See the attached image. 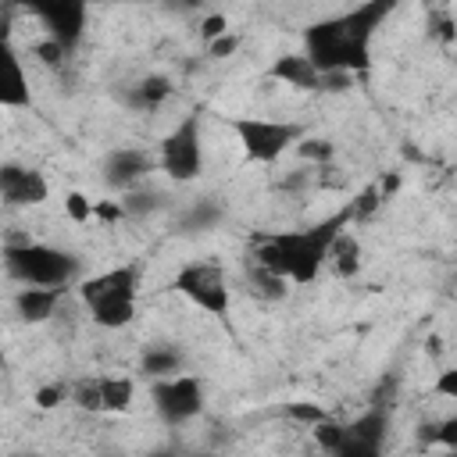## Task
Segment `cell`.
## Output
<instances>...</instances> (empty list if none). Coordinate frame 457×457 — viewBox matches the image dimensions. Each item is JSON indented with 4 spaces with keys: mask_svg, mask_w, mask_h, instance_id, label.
<instances>
[{
    "mask_svg": "<svg viewBox=\"0 0 457 457\" xmlns=\"http://www.w3.org/2000/svg\"><path fill=\"white\" fill-rule=\"evenodd\" d=\"M439 443H443L446 450H457V418L439 421Z\"/></svg>",
    "mask_w": 457,
    "mask_h": 457,
    "instance_id": "836d02e7",
    "label": "cell"
},
{
    "mask_svg": "<svg viewBox=\"0 0 457 457\" xmlns=\"http://www.w3.org/2000/svg\"><path fill=\"white\" fill-rule=\"evenodd\" d=\"M100 400L107 414H125L136 400V382L129 375H104L100 378Z\"/></svg>",
    "mask_w": 457,
    "mask_h": 457,
    "instance_id": "d6986e66",
    "label": "cell"
},
{
    "mask_svg": "<svg viewBox=\"0 0 457 457\" xmlns=\"http://www.w3.org/2000/svg\"><path fill=\"white\" fill-rule=\"evenodd\" d=\"M68 289H43V286H21L14 293V311L25 325H43L57 314L61 300H64Z\"/></svg>",
    "mask_w": 457,
    "mask_h": 457,
    "instance_id": "4fadbf2b",
    "label": "cell"
},
{
    "mask_svg": "<svg viewBox=\"0 0 457 457\" xmlns=\"http://www.w3.org/2000/svg\"><path fill=\"white\" fill-rule=\"evenodd\" d=\"M432 393H439L446 400H457V368H443L439 378L432 382Z\"/></svg>",
    "mask_w": 457,
    "mask_h": 457,
    "instance_id": "1f68e13d",
    "label": "cell"
},
{
    "mask_svg": "<svg viewBox=\"0 0 457 457\" xmlns=\"http://www.w3.org/2000/svg\"><path fill=\"white\" fill-rule=\"evenodd\" d=\"M321 89H328V93L350 89V75L346 71H328V75H321Z\"/></svg>",
    "mask_w": 457,
    "mask_h": 457,
    "instance_id": "d6a6232c",
    "label": "cell"
},
{
    "mask_svg": "<svg viewBox=\"0 0 457 457\" xmlns=\"http://www.w3.org/2000/svg\"><path fill=\"white\" fill-rule=\"evenodd\" d=\"M282 414H286L289 421L303 425V428H311V425H318V421L328 418V411H325L321 403H314V400H289V403H282Z\"/></svg>",
    "mask_w": 457,
    "mask_h": 457,
    "instance_id": "603a6c76",
    "label": "cell"
},
{
    "mask_svg": "<svg viewBox=\"0 0 457 457\" xmlns=\"http://www.w3.org/2000/svg\"><path fill=\"white\" fill-rule=\"evenodd\" d=\"M228 129L236 132V139L243 146V157L250 164H275L286 150H293L303 139V125L275 121V118H257V114L228 118Z\"/></svg>",
    "mask_w": 457,
    "mask_h": 457,
    "instance_id": "5b68a950",
    "label": "cell"
},
{
    "mask_svg": "<svg viewBox=\"0 0 457 457\" xmlns=\"http://www.w3.org/2000/svg\"><path fill=\"white\" fill-rule=\"evenodd\" d=\"M293 150H296L303 161H311L314 168H325V164L336 157V146H332L328 139H318V136H303V139H300Z\"/></svg>",
    "mask_w": 457,
    "mask_h": 457,
    "instance_id": "cb8c5ba5",
    "label": "cell"
},
{
    "mask_svg": "<svg viewBox=\"0 0 457 457\" xmlns=\"http://www.w3.org/2000/svg\"><path fill=\"white\" fill-rule=\"evenodd\" d=\"M168 96H171V79H164V75H146L136 86H129V93H125V100L136 111H157Z\"/></svg>",
    "mask_w": 457,
    "mask_h": 457,
    "instance_id": "ac0fdd59",
    "label": "cell"
},
{
    "mask_svg": "<svg viewBox=\"0 0 457 457\" xmlns=\"http://www.w3.org/2000/svg\"><path fill=\"white\" fill-rule=\"evenodd\" d=\"M64 54H68V50H64L57 39H50V36H43L39 43H32V57H36L39 64H46V68H61Z\"/></svg>",
    "mask_w": 457,
    "mask_h": 457,
    "instance_id": "4316f807",
    "label": "cell"
},
{
    "mask_svg": "<svg viewBox=\"0 0 457 457\" xmlns=\"http://www.w3.org/2000/svg\"><path fill=\"white\" fill-rule=\"evenodd\" d=\"M325 264H332V271H336L339 278H353V275L361 271V243H357V236L346 232V228H339V232L332 236V243H328Z\"/></svg>",
    "mask_w": 457,
    "mask_h": 457,
    "instance_id": "9a60e30c",
    "label": "cell"
},
{
    "mask_svg": "<svg viewBox=\"0 0 457 457\" xmlns=\"http://www.w3.org/2000/svg\"><path fill=\"white\" fill-rule=\"evenodd\" d=\"M50 196V182L43 171L29 164H0V200L7 207H39Z\"/></svg>",
    "mask_w": 457,
    "mask_h": 457,
    "instance_id": "8fae6325",
    "label": "cell"
},
{
    "mask_svg": "<svg viewBox=\"0 0 457 457\" xmlns=\"http://www.w3.org/2000/svg\"><path fill=\"white\" fill-rule=\"evenodd\" d=\"M243 275H246V286H250V293L253 296H261V300H286L289 296V282L282 278V275H275V271H268V268H261V264H253L250 257L243 261Z\"/></svg>",
    "mask_w": 457,
    "mask_h": 457,
    "instance_id": "e0dca14e",
    "label": "cell"
},
{
    "mask_svg": "<svg viewBox=\"0 0 457 457\" xmlns=\"http://www.w3.org/2000/svg\"><path fill=\"white\" fill-rule=\"evenodd\" d=\"M64 214H68V221H75V225H89V221H93V200H89L82 189H71V193L64 196Z\"/></svg>",
    "mask_w": 457,
    "mask_h": 457,
    "instance_id": "d4e9b609",
    "label": "cell"
},
{
    "mask_svg": "<svg viewBox=\"0 0 457 457\" xmlns=\"http://www.w3.org/2000/svg\"><path fill=\"white\" fill-rule=\"evenodd\" d=\"M68 400L86 411V414H100L104 411V400H100V378H79L71 389H68Z\"/></svg>",
    "mask_w": 457,
    "mask_h": 457,
    "instance_id": "7402d4cb",
    "label": "cell"
},
{
    "mask_svg": "<svg viewBox=\"0 0 457 457\" xmlns=\"http://www.w3.org/2000/svg\"><path fill=\"white\" fill-rule=\"evenodd\" d=\"M150 396H154L157 414L168 425H186L204 411V386L196 375H186V371L150 382Z\"/></svg>",
    "mask_w": 457,
    "mask_h": 457,
    "instance_id": "ba28073f",
    "label": "cell"
},
{
    "mask_svg": "<svg viewBox=\"0 0 457 457\" xmlns=\"http://www.w3.org/2000/svg\"><path fill=\"white\" fill-rule=\"evenodd\" d=\"M232 25H228V18L221 14V11H214V14H207V18H200V39H204V46L207 43H214L218 36H225Z\"/></svg>",
    "mask_w": 457,
    "mask_h": 457,
    "instance_id": "4dcf8cb0",
    "label": "cell"
},
{
    "mask_svg": "<svg viewBox=\"0 0 457 457\" xmlns=\"http://www.w3.org/2000/svg\"><path fill=\"white\" fill-rule=\"evenodd\" d=\"M418 443L421 446H436L439 443V421H421L418 425Z\"/></svg>",
    "mask_w": 457,
    "mask_h": 457,
    "instance_id": "e575fe53",
    "label": "cell"
},
{
    "mask_svg": "<svg viewBox=\"0 0 457 457\" xmlns=\"http://www.w3.org/2000/svg\"><path fill=\"white\" fill-rule=\"evenodd\" d=\"M143 457H179L175 450H150V453H143Z\"/></svg>",
    "mask_w": 457,
    "mask_h": 457,
    "instance_id": "8d00e7d4",
    "label": "cell"
},
{
    "mask_svg": "<svg viewBox=\"0 0 457 457\" xmlns=\"http://www.w3.org/2000/svg\"><path fill=\"white\" fill-rule=\"evenodd\" d=\"M29 104H32L29 75L11 43V21L0 18V107H29Z\"/></svg>",
    "mask_w": 457,
    "mask_h": 457,
    "instance_id": "9c48e42d",
    "label": "cell"
},
{
    "mask_svg": "<svg viewBox=\"0 0 457 457\" xmlns=\"http://www.w3.org/2000/svg\"><path fill=\"white\" fill-rule=\"evenodd\" d=\"M200 111L182 114V121L164 132L157 143V171H164L171 182H193L204 171V136H200Z\"/></svg>",
    "mask_w": 457,
    "mask_h": 457,
    "instance_id": "52a82bcc",
    "label": "cell"
},
{
    "mask_svg": "<svg viewBox=\"0 0 457 457\" xmlns=\"http://www.w3.org/2000/svg\"><path fill=\"white\" fill-rule=\"evenodd\" d=\"M239 43H243V36H239L236 29H228L225 36H218L214 43H207V57H214V61H225V57H236V50H239Z\"/></svg>",
    "mask_w": 457,
    "mask_h": 457,
    "instance_id": "f1b7e54d",
    "label": "cell"
},
{
    "mask_svg": "<svg viewBox=\"0 0 457 457\" xmlns=\"http://www.w3.org/2000/svg\"><path fill=\"white\" fill-rule=\"evenodd\" d=\"M139 371H143L150 382H157V378H171V375H182V353H179L175 346H164V343L146 346V350H143V357H139Z\"/></svg>",
    "mask_w": 457,
    "mask_h": 457,
    "instance_id": "2e32d148",
    "label": "cell"
},
{
    "mask_svg": "<svg viewBox=\"0 0 457 457\" xmlns=\"http://www.w3.org/2000/svg\"><path fill=\"white\" fill-rule=\"evenodd\" d=\"M311 436H314V446H318V450H325V453H339V450L346 446V439H350L346 425H343V421H336V418H325V421L311 425Z\"/></svg>",
    "mask_w": 457,
    "mask_h": 457,
    "instance_id": "ffe728a7",
    "label": "cell"
},
{
    "mask_svg": "<svg viewBox=\"0 0 457 457\" xmlns=\"http://www.w3.org/2000/svg\"><path fill=\"white\" fill-rule=\"evenodd\" d=\"M32 403H36L39 411H57L61 403H68V386H61V382L39 386V389H36V396H32Z\"/></svg>",
    "mask_w": 457,
    "mask_h": 457,
    "instance_id": "83f0119b",
    "label": "cell"
},
{
    "mask_svg": "<svg viewBox=\"0 0 457 457\" xmlns=\"http://www.w3.org/2000/svg\"><path fill=\"white\" fill-rule=\"evenodd\" d=\"M400 182H403V179H400V171H389V175H386L382 182H375V186H378V193H382V200H389V196H393V193L400 189Z\"/></svg>",
    "mask_w": 457,
    "mask_h": 457,
    "instance_id": "d590c367",
    "label": "cell"
},
{
    "mask_svg": "<svg viewBox=\"0 0 457 457\" xmlns=\"http://www.w3.org/2000/svg\"><path fill=\"white\" fill-rule=\"evenodd\" d=\"M157 171V154L143 150V146H118L107 154L104 161V182L114 186L118 193H129V189H139V182Z\"/></svg>",
    "mask_w": 457,
    "mask_h": 457,
    "instance_id": "30bf717a",
    "label": "cell"
},
{
    "mask_svg": "<svg viewBox=\"0 0 457 457\" xmlns=\"http://www.w3.org/2000/svg\"><path fill=\"white\" fill-rule=\"evenodd\" d=\"M268 79L286 82L289 89H300V93H318L321 89V75L314 71V64L303 54H282V57H275L268 64Z\"/></svg>",
    "mask_w": 457,
    "mask_h": 457,
    "instance_id": "5bb4252c",
    "label": "cell"
},
{
    "mask_svg": "<svg viewBox=\"0 0 457 457\" xmlns=\"http://www.w3.org/2000/svg\"><path fill=\"white\" fill-rule=\"evenodd\" d=\"M350 214L346 207L311 228H296V232H271V236H253L246 257L275 275H282L289 286H311L328 257V243L339 228H346Z\"/></svg>",
    "mask_w": 457,
    "mask_h": 457,
    "instance_id": "7a4b0ae2",
    "label": "cell"
},
{
    "mask_svg": "<svg viewBox=\"0 0 457 457\" xmlns=\"http://www.w3.org/2000/svg\"><path fill=\"white\" fill-rule=\"evenodd\" d=\"M121 207H125V218H139V214H150L157 207V196L154 193H143V189H129L118 196Z\"/></svg>",
    "mask_w": 457,
    "mask_h": 457,
    "instance_id": "484cf974",
    "label": "cell"
},
{
    "mask_svg": "<svg viewBox=\"0 0 457 457\" xmlns=\"http://www.w3.org/2000/svg\"><path fill=\"white\" fill-rule=\"evenodd\" d=\"M0 261L7 278H14L18 286H43V289H71L79 286V271H82L79 257H71L68 250L32 243V239L4 243Z\"/></svg>",
    "mask_w": 457,
    "mask_h": 457,
    "instance_id": "277c9868",
    "label": "cell"
},
{
    "mask_svg": "<svg viewBox=\"0 0 457 457\" xmlns=\"http://www.w3.org/2000/svg\"><path fill=\"white\" fill-rule=\"evenodd\" d=\"M171 289L179 296H186L193 307H200L204 314H211L218 321H228L232 289H228V278H225L221 264H214V261H186L175 271Z\"/></svg>",
    "mask_w": 457,
    "mask_h": 457,
    "instance_id": "8992f818",
    "label": "cell"
},
{
    "mask_svg": "<svg viewBox=\"0 0 457 457\" xmlns=\"http://www.w3.org/2000/svg\"><path fill=\"white\" fill-rule=\"evenodd\" d=\"M36 14L43 18L50 39H57L64 50H75V43L82 39V29H86V7L82 4H39Z\"/></svg>",
    "mask_w": 457,
    "mask_h": 457,
    "instance_id": "7c38bea8",
    "label": "cell"
},
{
    "mask_svg": "<svg viewBox=\"0 0 457 457\" xmlns=\"http://www.w3.org/2000/svg\"><path fill=\"white\" fill-rule=\"evenodd\" d=\"M75 296L86 303L93 325L100 328H125L136 321V296H139V264H118L100 275H86L75 286Z\"/></svg>",
    "mask_w": 457,
    "mask_h": 457,
    "instance_id": "3957f363",
    "label": "cell"
},
{
    "mask_svg": "<svg viewBox=\"0 0 457 457\" xmlns=\"http://www.w3.org/2000/svg\"><path fill=\"white\" fill-rule=\"evenodd\" d=\"M386 200H382V193H378V186L375 182H368L350 204H346V214H350V221H357V225H364V221H371L375 218V211L382 207Z\"/></svg>",
    "mask_w": 457,
    "mask_h": 457,
    "instance_id": "44dd1931",
    "label": "cell"
},
{
    "mask_svg": "<svg viewBox=\"0 0 457 457\" xmlns=\"http://www.w3.org/2000/svg\"><path fill=\"white\" fill-rule=\"evenodd\" d=\"M93 221H100V225H118V221H125L121 200H93Z\"/></svg>",
    "mask_w": 457,
    "mask_h": 457,
    "instance_id": "f546056e",
    "label": "cell"
},
{
    "mask_svg": "<svg viewBox=\"0 0 457 457\" xmlns=\"http://www.w3.org/2000/svg\"><path fill=\"white\" fill-rule=\"evenodd\" d=\"M393 11V4H361L339 18H328V21H318L303 32V57L314 64L318 75H328V71H364L371 64L368 57V43H371V32L375 25Z\"/></svg>",
    "mask_w": 457,
    "mask_h": 457,
    "instance_id": "6da1fadb",
    "label": "cell"
}]
</instances>
